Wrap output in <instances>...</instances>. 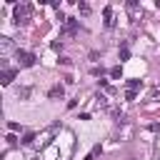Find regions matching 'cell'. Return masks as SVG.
<instances>
[{"label":"cell","mask_w":160,"mask_h":160,"mask_svg":"<svg viewBox=\"0 0 160 160\" xmlns=\"http://www.w3.org/2000/svg\"><path fill=\"white\" fill-rule=\"evenodd\" d=\"M32 140H35V135H32V132H28V135H25V138H22V145H30V142H32Z\"/></svg>","instance_id":"obj_10"},{"label":"cell","mask_w":160,"mask_h":160,"mask_svg":"<svg viewBox=\"0 0 160 160\" xmlns=\"http://www.w3.org/2000/svg\"><path fill=\"white\" fill-rule=\"evenodd\" d=\"M110 78L120 80V78H122V68H120V65H118V68H112V70H110Z\"/></svg>","instance_id":"obj_7"},{"label":"cell","mask_w":160,"mask_h":160,"mask_svg":"<svg viewBox=\"0 0 160 160\" xmlns=\"http://www.w3.org/2000/svg\"><path fill=\"white\" fill-rule=\"evenodd\" d=\"M138 88H142L140 80H128V90H138Z\"/></svg>","instance_id":"obj_8"},{"label":"cell","mask_w":160,"mask_h":160,"mask_svg":"<svg viewBox=\"0 0 160 160\" xmlns=\"http://www.w3.org/2000/svg\"><path fill=\"white\" fill-rule=\"evenodd\" d=\"M102 15H105V25H108V28H112V25H115V20H112V8H105V10H102Z\"/></svg>","instance_id":"obj_6"},{"label":"cell","mask_w":160,"mask_h":160,"mask_svg":"<svg viewBox=\"0 0 160 160\" xmlns=\"http://www.w3.org/2000/svg\"><path fill=\"white\" fill-rule=\"evenodd\" d=\"M15 58H18V65H20V68H32V65H35V55H32V52L18 50V52H15Z\"/></svg>","instance_id":"obj_2"},{"label":"cell","mask_w":160,"mask_h":160,"mask_svg":"<svg viewBox=\"0 0 160 160\" xmlns=\"http://www.w3.org/2000/svg\"><path fill=\"white\" fill-rule=\"evenodd\" d=\"M62 92H65L62 85H52V88L48 90V98H62Z\"/></svg>","instance_id":"obj_5"},{"label":"cell","mask_w":160,"mask_h":160,"mask_svg":"<svg viewBox=\"0 0 160 160\" xmlns=\"http://www.w3.org/2000/svg\"><path fill=\"white\" fill-rule=\"evenodd\" d=\"M80 30V20H75V18H68L65 22H62V30H60V35H75Z\"/></svg>","instance_id":"obj_3"},{"label":"cell","mask_w":160,"mask_h":160,"mask_svg":"<svg viewBox=\"0 0 160 160\" xmlns=\"http://www.w3.org/2000/svg\"><path fill=\"white\" fill-rule=\"evenodd\" d=\"M12 80H15V70H8V68H5V70H2V80H0V82H2V85H10Z\"/></svg>","instance_id":"obj_4"},{"label":"cell","mask_w":160,"mask_h":160,"mask_svg":"<svg viewBox=\"0 0 160 160\" xmlns=\"http://www.w3.org/2000/svg\"><path fill=\"white\" fill-rule=\"evenodd\" d=\"M28 95H30V88H20L18 90V98H28Z\"/></svg>","instance_id":"obj_9"},{"label":"cell","mask_w":160,"mask_h":160,"mask_svg":"<svg viewBox=\"0 0 160 160\" xmlns=\"http://www.w3.org/2000/svg\"><path fill=\"white\" fill-rule=\"evenodd\" d=\"M30 12H32V5H28V2L15 5V22H18V25H20V22H28Z\"/></svg>","instance_id":"obj_1"},{"label":"cell","mask_w":160,"mask_h":160,"mask_svg":"<svg viewBox=\"0 0 160 160\" xmlns=\"http://www.w3.org/2000/svg\"><path fill=\"white\" fill-rule=\"evenodd\" d=\"M85 160H95V155H92V152H90V155H85Z\"/></svg>","instance_id":"obj_12"},{"label":"cell","mask_w":160,"mask_h":160,"mask_svg":"<svg viewBox=\"0 0 160 160\" xmlns=\"http://www.w3.org/2000/svg\"><path fill=\"white\" fill-rule=\"evenodd\" d=\"M80 12L88 15V12H90V5H88V2H80Z\"/></svg>","instance_id":"obj_11"}]
</instances>
